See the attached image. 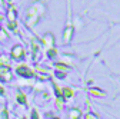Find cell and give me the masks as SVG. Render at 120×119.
I'll return each instance as SVG.
<instances>
[{
	"label": "cell",
	"mask_w": 120,
	"mask_h": 119,
	"mask_svg": "<svg viewBox=\"0 0 120 119\" xmlns=\"http://www.w3.org/2000/svg\"><path fill=\"white\" fill-rule=\"evenodd\" d=\"M0 93H3V89L2 87H0Z\"/></svg>",
	"instance_id": "cell-3"
},
{
	"label": "cell",
	"mask_w": 120,
	"mask_h": 119,
	"mask_svg": "<svg viewBox=\"0 0 120 119\" xmlns=\"http://www.w3.org/2000/svg\"><path fill=\"white\" fill-rule=\"evenodd\" d=\"M23 55H24V50H23V48H22V46H16V48H13V50H11V56H13L14 59H22V57H23Z\"/></svg>",
	"instance_id": "cell-1"
},
{
	"label": "cell",
	"mask_w": 120,
	"mask_h": 119,
	"mask_svg": "<svg viewBox=\"0 0 120 119\" xmlns=\"http://www.w3.org/2000/svg\"><path fill=\"white\" fill-rule=\"evenodd\" d=\"M17 100H20V103H26V98H24V95L19 93V95H17Z\"/></svg>",
	"instance_id": "cell-2"
}]
</instances>
